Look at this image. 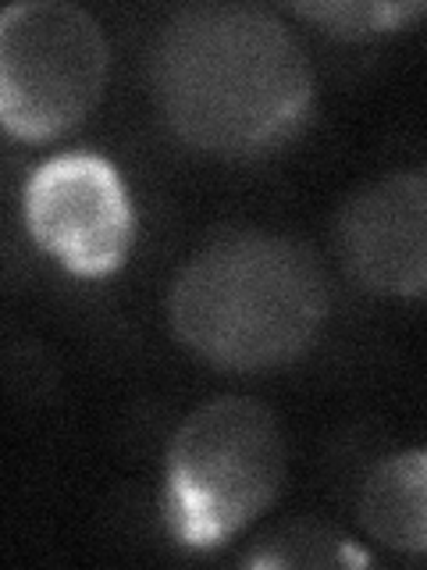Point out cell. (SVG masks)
Segmentation results:
<instances>
[{
	"mask_svg": "<svg viewBox=\"0 0 427 570\" xmlns=\"http://www.w3.org/2000/svg\"><path fill=\"white\" fill-rule=\"evenodd\" d=\"M281 478L285 442L271 410L246 396L210 400L168 445V528L189 549L221 546L267 510Z\"/></svg>",
	"mask_w": 427,
	"mask_h": 570,
	"instance_id": "3",
	"label": "cell"
},
{
	"mask_svg": "<svg viewBox=\"0 0 427 570\" xmlns=\"http://www.w3.org/2000/svg\"><path fill=\"white\" fill-rule=\"evenodd\" d=\"M22 210L32 239L68 272L97 278L121 267L132 246V207L111 160L61 154L29 175Z\"/></svg>",
	"mask_w": 427,
	"mask_h": 570,
	"instance_id": "5",
	"label": "cell"
},
{
	"mask_svg": "<svg viewBox=\"0 0 427 570\" xmlns=\"http://www.w3.org/2000/svg\"><path fill=\"white\" fill-rule=\"evenodd\" d=\"M299 14L317 18L335 32L346 36H364V32H385V29H403L406 22L427 14V4H409V0H396V4H385V0H328V4H296Z\"/></svg>",
	"mask_w": 427,
	"mask_h": 570,
	"instance_id": "9",
	"label": "cell"
},
{
	"mask_svg": "<svg viewBox=\"0 0 427 570\" xmlns=\"http://www.w3.org/2000/svg\"><path fill=\"white\" fill-rule=\"evenodd\" d=\"M168 311L175 335L203 361L260 371L314 343L328 317V278L307 246L239 232L182 267Z\"/></svg>",
	"mask_w": 427,
	"mask_h": 570,
	"instance_id": "2",
	"label": "cell"
},
{
	"mask_svg": "<svg viewBox=\"0 0 427 570\" xmlns=\"http://www.w3.org/2000/svg\"><path fill=\"white\" fill-rule=\"evenodd\" d=\"M338 249L370 293L427 296V171L364 186L338 214Z\"/></svg>",
	"mask_w": 427,
	"mask_h": 570,
	"instance_id": "6",
	"label": "cell"
},
{
	"mask_svg": "<svg viewBox=\"0 0 427 570\" xmlns=\"http://www.w3.org/2000/svg\"><path fill=\"white\" fill-rule=\"evenodd\" d=\"M153 86L192 147L249 154L289 136L314 100L299 40L254 4H196L160 29Z\"/></svg>",
	"mask_w": 427,
	"mask_h": 570,
	"instance_id": "1",
	"label": "cell"
},
{
	"mask_svg": "<svg viewBox=\"0 0 427 570\" xmlns=\"http://www.w3.org/2000/svg\"><path fill=\"white\" fill-rule=\"evenodd\" d=\"M107 40L64 0H26L0 14V118L18 139H50L97 107Z\"/></svg>",
	"mask_w": 427,
	"mask_h": 570,
	"instance_id": "4",
	"label": "cell"
},
{
	"mask_svg": "<svg viewBox=\"0 0 427 570\" xmlns=\"http://www.w3.org/2000/svg\"><path fill=\"white\" fill-rule=\"evenodd\" d=\"M246 563L254 567H331V563H367L364 552H356L352 542L328 534L325 528H281L275 539H267L264 549Z\"/></svg>",
	"mask_w": 427,
	"mask_h": 570,
	"instance_id": "8",
	"label": "cell"
},
{
	"mask_svg": "<svg viewBox=\"0 0 427 570\" xmlns=\"http://www.w3.org/2000/svg\"><path fill=\"white\" fill-rule=\"evenodd\" d=\"M360 524L388 549L427 552V450L396 453L367 474Z\"/></svg>",
	"mask_w": 427,
	"mask_h": 570,
	"instance_id": "7",
	"label": "cell"
}]
</instances>
